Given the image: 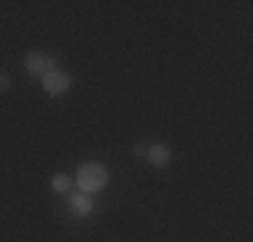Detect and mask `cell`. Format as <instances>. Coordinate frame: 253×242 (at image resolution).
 <instances>
[{
  "label": "cell",
  "instance_id": "1",
  "mask_svg": "<svg viewBox=\"0 0 253 242\" xmlns=\"http://www.w3.org/2000/svg\"><path fill=\"white\" fill-rule=\"evenodd\" d=\"M108 180H111L108 167L100 164V161H86L76 172V186L81 189V194H97L102 189H108Z\"/></svg>",
  "mask_w": 253,
  "mask_h": 242
},
{
  "label": "cell",
  "instance_id": "2",
  "mask_svg": "<svg viewBox=\"0 0 253 242\" xmlns=\"http://www.w3.org/2000/svg\"><path fill=\"white\" fill-rule=\"evenodd\" d=\"M25 70L30 73V76H35V78H43L46 73L59 70V65H57V59H54V57H49V54L30 51L25 57Z\"/></svg>",
  "mask_w": 253,
  "mask_h": 242
},
{
  "label": "cell",
  "instance_id": "3",
  "mask_svg": "<svg viewBox=\"0 0 253 242\" xmlns=\"http://www.w3.org/2000/svg\"><path fill=\"white\" fill-rule=\"evenodd\" d=\"M41 83H43V92H46V94H51V97L68 94V92H70V86H73L70 76H68V73H62V70L46 73V76L41 78Z\"/></svg>",
  "mask_w": 253,
  "mask_h": 242
},
{
  "label": "cell",
  "instance_id": "4",
  "mask_svg": "<svg viewBox=\"0 0 253 242\" xmlns=\"http://www.w3.org/2000/svg\"><path fill=\"white\" fill-rule=\"evenodd\" d=\"M146 159L151 161L154 167H167L172 159V148L167 143H156V145H148L146 148Z\"/></svg>",
  "mask_w": 253,
  "mask_h": 242
},
{
  "label": "cell",
  "instance_id": "5",
  "mask_svg": "<svg viewBox=\"0 0 253 242\" xmlns=\"http://www.w3.org/2000/svg\"><path fill=\"white\" fill-rule=\"evenodd\" d=\"M68 207H70V213H73V215L86 218V215H92L94 202H92V197H89V194H73V197L68 199Z\"/></svg>",
  "mask_w": 253,
  "mask_h": 242
},
{
  "label": "cell",
  "instance_id": "6",
  "mask_svg": "<svg viewBox=\"0 0 253 242\" xmlns=\"http://www.w3.org/2000/svg\"><path fill=\"white\" fill-rule=\"evenodd\" d=\"M70 186H73V180H70V175H65V172H57V175L51 178V189L57 191V194L70 191Z\"/></svg>",
  "mask_w": 253,
  "mask_h": 242
},
{
  "label": "cell",
  "instance_id": "7",
  "mask_svg": "<svg viewBox=\"0 0 253 242\" xmlns=\"http://www.w3.org/2000/svg\"><path fill=\"white\" fill-rule=\"evenodd\" d=\"M11 89V78L8 76H0V92H8Z\"/></svg>",
  "mask_w": 253,
  "mask_h": 242
}]
</instances>
